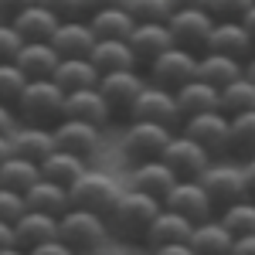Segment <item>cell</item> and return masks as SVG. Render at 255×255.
I'll return each instance as SVG.
<instances>
[{
	"mask_svg": "<svg viewBox=\"0 0 255 255\" xmlns=\"http://www.w3.org/2000/svg\"><path fill=\"white\" fill-rule=\"evenodd\" d=\"M17 228V245L20 252H34L41 242L61 235V218L51 215V211H38V208H27L24 215L14 221Z\"/></svg>",
	"mask_w": 255,
	"mask_h": 255,
	"instance_id": "obj_17",
	"label": "cell"
},
{
	"mask_svg": "<svg viewBox=\"0 0 255 255\" xmlns=\"http://www.w3.org/2000/svg\"><path fill=\"white\" fill-rule=\"evenodd\" d=\"M96 41H99V34H96V27H92L89 17H65L58 24L51 44L58 48L61 58H65V55H92Z\"/></svg>",
	"mask_w": 255,
	"mask_h": 255,
	"instance_id": "obj_21",
	"label": "cell"
},
{
	"mask_svg": "<svg viewBox=\"0 0 255 255\" xmlns=\"http://www.w3.org/2000/svg\"><path fill=\"white\" fill-rule=\"evenodd\" d=\"M92 61L102 72H116V68H136L139 58L133 51L129 38H99L92 48Z\"/></svg>",
	"mask_w": 255,
	"mask_h": 255,
	"instance_id": "obj_29",
	"label": "cell"
},
{
	"mask_svg": "<svg viewBox=\"0 0 255 255\" xmlns=\"http://www.w3.org/2000/svg\"><path fill=\"white\" fill-rule=\"evenodd\" d=\"M215 14L211 7H180L170 14V31H174V41L184 44V48H194V51H204L208 48V38H211V27H215Z\"/></svg>",
	"mask_w": 255,
	"mask_h": 255,
	"instance_id": "obj_10",
	"label": "cell"
},
{
	"mask_svg": "<svg viewBox=\"0 0 255 255\" xmlns=\"http://www.w3.org/2000/svg\"><path fill=\"white\" fill-rule=\"evenodd\" d=\"M27 208H31V204H27V191L0 187V218H3V221H17Z\"/></svg>",
	"mask_w": 255,
	"mask_h": 255,
	"instance_id": "obj_39",
	"label": "cell"
},
{
	"mask_svg": "<svg viewBox=\"0 0 255 255\" xmlns=\"http://www.w3.org/2000/svg\"><path fill=\"white\" fill-rule=\"evenodd\" d=\"M194 225L197 221H191L187 215H180V211H174V208H160V215L150 221V228H146V235H143V245L146 249H163L167 242H191V235H194Z\"/></svg>",
	"mask_w": 255,
	"mask_h": 255,
	"instance_id": "obj_16",
	"label": "cell"
},
{
	"mask_svg": "<svg viewBox=\"0 0 255 255\" xmlns=\"http://www.w3.org/2000/svg\"><path fill=\"white\" fill-rule=\"evenodd\" d=\"M146 82H150V79H143L136 68H116V72H102L99 89L106 92L109 106H113V113L129 116V109H133V102L139 99V92L146 89Z\"/></svg>",
	"mask_w": 255,
	"mask_h": 255,
	"instance_id": "obj_14",
	"label": "cell"
},
{
	"mask_svg": "<svg viewBox=\"0 0 255 255\" xmlns=\"http://www.w3.org/2000/svg\"><path fill=\"white\" fill-rule=\"evenodd\" d=\"M221 221L228 225V232L232 235H249V232H255V194L252 197H242V201H235V204H228V208H221Z\"/></svg>",
	"mask_w": 255,
	"mask_h": 255,
	"instance_id": "obj_36",
	"label": "cell"
},
{
	"mask_svg": "<svg viewBox=\"0 0 255 255\" xmlns=\"http://www.w3.org/2000/svg\"><path fill=\"white\" fill-rule=\"evenodd\" d=\"M65 116H75V119H89L96 126H106L109 119L116 116L106 92L99 85H85V89H72L65 96Z\"/></svg>",
	"mask_w": 255,
	"mask_h": 255,
	"instance_id": "obj_18",
	"label": "cell"
},
{
	"mask_svg": "<svg viewBox=\"0 0 255 255\" xmlns=\"http://www.w3.org/2000/svg\"><path fill=\"white\" fill-rule=\"evenodd\" d=\"M89 20H92L99 38H129L133 27H136V17L129 14L126 3H119V7H102V10H89Z\"/></svg>",
	"mask_w": 255,
	"mask_h": 255,
	"instance_id": "obj_30",
	"label": "cell"
},
{
	"mask_svg": "<svg viewBox=\"0 0 255 255\" xmlns=\"http://www.w3.org/2000/svg\"><path fill=\"white\" fill-rule=\"evenodd\" d=\"M129 44H133V51H136L139 65H150L157 55H163L177 41H174V31H170L167 20H136V27H133V34H129Z\"/></svg>",
	"mask_w": 255,
	"mask_h": 255,
	"instance_id": "obj_20",
	"label": "cell"
},
{
	"mask_svg": "<svg viewBox=\"0 0 255 255\" xmlns=\"http://www.w3.org/2000/svg\"><path fill=\"white\" fill-rule=\"evenodd\" d=\"M184 133H191L197 143H204L211 153H228V139H232V113L225 109H208V113H194L180 123Z\"/></svg>",
	"mask_w": 255,
	"mask_h": 255,
	"instance_id": "obj_9",
	"label": "cell"
},
{
	"mask_svg": "<svg viewBox=\"0 0 255 255\" xmlns=\"http://www.w3.org/2000/svg\"><path fill=\"white\" fill-rule=\"evenodd\" d=\"M113 235L109 215L92 211V208H68L61 215V238L72 245V252H92L102 249Z\"/></svg>",
	"mask_w": 255,
	"mask_h": 255,
	"instance_id": "obj_3",
	"label": "cell"
},
{
	"mask_svg": "<svg viewBox=\"0 0 255 255\" xmlns=\"http://www.w3.org/2000/svg\"><path fill=\"white\" fill-rule=\"evenodd\" d=\"M123 187L116 184V177L102 174V170H85V174L68 187V197H72V208H92V211H102L109 215L113 204L119 201Z\"/></svg>",
	"mask_w": 255,
	"mask_h": 255,
	"instance_id": "obj_7",
	"label": "cell"
},
{
	"mask_svg": "<svg viewBox=\"0 0 255 255\" xmlns=\"http://www.w3.org/2000/svg\"><path fill=\"white\" fill-rule=\"evenodd\" d=\"M191 252H197V255L235 252V235L228 232V225H225L221 218L197 221V225H194V235H191Z\"/></svg>",
	"mask_w": 255,
	"mask_h": 255,
	"instance_id": "obj_25",
	"label": "cell"
},
{
	"mask_svg": "<svg viewBox=\"0 0 255 255\" xmlns=\"http://www.w3.org/2000/svg\"><path fill=\"white\" fill-rule=\"evenodd\" d=\"M211 150L204 146V143H197L191 133H174V139L167 143V150H163V160L170 163L177 170V177H201L208 170V163H211Z\"/></svg>",
	"mask_w": 255,
	"mask_h": 255,
	"instance_id": "obj_12",
	"label": "cell"
},
{
	"mask_svg": "<svg viewBox=\"0 0 255 255\" xmlns=\"http://www.w3.org/2000/svg\"><path fill=\"white\" fill-rule=\"evenodd\" d=\"M197 75L215 82L218 89H225L228 82H235L238 75H245V61L235 58V55H225V51L204 48V51H201V68H197Z\"/></svg>",
	"mask_w": 255,
	"mask_h": 255,
	"instance_id": "obj_28",
	"label": "cell"
},
{
	"mask_svg": "<svg viewBox=\"0 0 255 255\" xmlns=\"http://www.w3.org/2000/svg\"><path fill=\"white\" fill-rule=\"evenodd\" d=\"M10 143H14V153L31 160H44L51 150H58V139H55V126H44V123H24L10 133Z\"/></svg>",
	"mask_w": 255,
	"mask_h": 255,
	"instance_id": "obj_22",
	"label": "cell"
},
{
	"mask_svg": "<svg viewBox=\"0 0 255 255\" xmlns=\"http://www.w3.org/2000/svg\"><path fill=\"white\" fill-rule=\"evenodd\" d=\"M245 72H249V75L255 79V55H252V58H245Z\"/></svg>",
	"mask_w": 255,
	"mask_h": 255,
	"instance_id": "obj_50",
	"label": "cell"
},
{
	"mask_svg": "<svg viewBox=\"0 0 255 255\" xmlns=\"http://www.w3.org/2000/svg\"><path fill=\"white\" fill-rule=\"evenodd\" d=\"M242 163H245V177H249V187H252V194H255V157L242 160Z\"/></svg>",
	"mask_w": 255,
	"mask_h": 255,
	"instance_id": "obj_47",
	"label": "cell"
},
{
	"mask_svg": "<svg viewBox=\"0 0 255 255\" xmlns=\"http://www.w3.org/2000/svg\"><path fill=\"white\" fill-rule=\"evenodd\" d=\"M167 208H174L180 215H187L191 221H208L215 218V197L208 194V187L201 184V177H180L174 184V191L163 197Z\"/></svg>",
	"mask_w": 255,
	"mask_h": 255,
	"instance_id": "obj_11",
	"label": "cell"
},
{
	"mask_svg": "<svg viewBox=\"0 0 255 255\" xmlns=\"http://www.w3.org/2000/svg\"><path fill=\"white\" fill-rule=\"evenodd\" d=\"M208 48L245 61L255 55V34L242 17H218L215 27H211V38H208Z\"/></svg>",
	"mask_w": 255,
	"mask_h": 255,
	"instance_id": "obj_13",
	"label": "cell"
},
{
	"mask_svg": "<svg viewBox=\"0 0 255 255\" xmlns=\"http://www.w3.org/2000/svg\"><path fill=\"white\" fill-rule=\"evenodd\" d=\"M174 3V10H180V7H208L211 0H170Z\"/></svg>",
	"mask_w": 255,
	"mask_h": 255,
	"instance_id": "obj_48",
	"label": "cell"
},
{
	"mask_svg": "<svg viewBox=\"0 0 255 255\" xmlns=\"http://www.w3.org/2000/svg\"><path fill=\"white\" fill-rule=\"evenodd\" d=\"M17 24V31L24 34L27 41H51L55 38V31H58V24L65 17L61 14H55L51 7H44V3H31V7H24L20 14H14V17H7Z\"/></svg>",
	"mask_w": 255,
	"mask_h": 255,
	"instance_id": "obj_23",
	"label": "cell"
},
{
	"mask_svg": "<svg viewBox=\"0 0 255 255\" xmlns=\"http://www.w3.org/2000/svg\"><path fill=\"white\" fill-rule=\"evenodd\" d=\"M221 109L225 113H245V109H255V79L245 72V75H238L235 82H228L225 89H221Z\"/></svg>",
	"mask_w": 255,
	"mask_h": 255,
	"instance_id": "obj_35",
	"label": "cell"
},
{
	"mask_svg": "<svg viewBox=\"0 0 255 255\" xmlns=\"http://www.w3.org/2000/svg\"><path fill=\"white\" fill-rule=\"evenodd\" d=\"M41 163L31 157H20V153H14V157L0 160V187H17V191H31L34 184L41 180Z\"/></svg>",
	"mask_w": 255,
	"mask_h": 255,
	"instance_id": "obj_32",
	"label": "cell"
},
{
	"mask_svg": "<svg viewBox=\"0 0 255 255\" xmlns=\"http://www.w3.org/2000/svg\"><path fill=\"white\" fill-rule=\"evenodd\" d=\"M242 20H245V24L252 27V34H255V3H252V7H249V14H245V17H242Z\"/></svg>",
	"mask_w": 255,
	"mask_h": 255,
	"instance_id": "obj_49",
	"label": "cell"
},
{
	"mask_svg": "<svg viewBox=\"0 0 255 255\" xmlns=\"http://www.w3.org/2000/svg\"><path fill=\"white\" fill-rule=\"evenodd\" d=\"M228 153L238 157V160L255 157V109H245V113H235V116H232Z\"/></svg>",
	"mask_w": 255,
	"mask_h": 255,
	"instance_id": "obj_34",
	"label": "cell"
},
{
	"mask_svg": "<svg viewBox=\"0 0 255 255\" xmlns=\"http://www.w3.org/2000/svg\"><path fill=\"white\" fill-rule=\"evenodd\" d=\"M177 180H180V177H177V170L163 157L139 160V163H133V174H129V184H133V187H139V191H146V194L160 197V201L174 191Z\"/></svg>",
	"mask_w": 255,
	"mask_h": 255,
	"instance_id": "obj_19",
	"label": "cell"
},
{
	"mask_svg": "<svg viewBox=\"0 0 255 255\" xmlns=\"http://www.w3.org/2000/svg\"><path fill=\"white\" fill-rule=\"evenodd\" d=\"M201 184L208 187V194L215 197L218 208H228L242 197H252L249 177H245V163H232V160H211L208 170L201 174Z\"/></svg>",
	"mask_w": 255,
	"mask_h": 255,
	"instance_id": "obj_5",
	"label": "cell"
},
{
	"mask_svg": "<svg viewBox=\"0 0 255 255\" xmlns=\"http://www.w3.org/2000/svg\"><path fill=\"white\" fill-rule=\"evenodd\" d=\"M24 44H27V38L17 31V24H14V20H7V24L0 27V58H10V61H14L20 55V48H24Z\"/></svg>",
	"mask_w": 255,
	"mask_h": 255,
	"instance_id": "obj_40",
	"label": "cell"
},
{
	"mask_svg": "<svg viewBox=\"0 0 255 255\" xmlns=\"http://www.w3.org/2000/svg\"><path fill=\"white\" fill-rule=\"evenodd\" d=\"M85 170H89V167H85V157L72 153V150H61V146L51 150L48 157L41 160V174L51 177V180H58V184H65V187H72Z\"/></svg>",
	"mask_w": 255,
	"mask_h": 255,
	"instance_id": "obj_31",
	"label": "cell"
},
{
	"mask_svg": "<svg viewBox=\"0 0 255 255\" xmlns=\"http://www.w3.org/2000/svg\"><path fill=\"white\" fill-rule=\"evenodd\" d=\"M126 7L136 20H170L174 14L170 0H126Z\"/></svg>",
	"mask_w": 255,
	"mask_h": 255,
	"instance_id": "obj_38",
	"label": "cell"
},
{
	"mask_svg": "<svg viewBox=\"0 0 255 255\" xmlns=\"http://www.w3.org/2000/svg\"><path fill=\"white\" fill-rule=\"evenodd\" d=\"M55 79L61 82V89H65V92H72V89L99 85L102 68L92 61V55H65V58L58 61V68H55Z\"/></svg>",
	"mask_w": 255,
	"mask_h": 255,
	"instance_id": "obj_26",
	"label": "cell"
},
{
	"mask_svg": "<svg viewBox=\"0 0 255 255\" xmlns=\"http://www.w3.org/2000/svg\"><path fill=\"white\" fill-rule=\"evenodd\" d=\"M65 89L61 82L51 75V79H31L24 96L14 102L20 123H44V126H55L61 116H65Z\"/></svg>",
	"mask_w": 255,
	"mask_h": 255,
	"instance_id": "obj_2",
	"label": "cell"
},
{
	"mask_svg": "<svg viewBox=\"0 0 255 255\" xmlns=\"http://www.w3.org/2000/svg\"><path fill=\"white\" fill-rule=\"evenodd\" d=\"M41 3L51 7L61 17H82V14H89V3L85 0H41Z\"/></svg>",
	"mask_w": 255,
	"mask_h": 255,
	"instance_id": "obj_42",
	"label": "cell"
},
{
	"mask_svg": "<svg viewBox=\"0 0 255 255\" xmlns=\"http://www.w3.org/2000/svg\"><path fill=\"white\" fill-rule=\"evenodd\" d=\"M34 255H72V245L65 242V238H48V242H41L38 249H34Z\"/></svg>",
	"mask_w": 255,
	"mask_h": 255,
	"instance_id": "obj_43",
	"label": "cell"
},
{
	"mask_svg": "<svg viewBox=\"0 0 255 255\" xmlns=\"http://www.w3.org/2000/svg\"><path fill=\"white\" fill-rule=\"evenodd\" d=\"M170 139H174V126L153 123V119H129V126L123 133V153L133 163L150 160V157H163Z\"/></svg>",
	"mask_w": 255,
	"mask_h": 255,
	"instance_id": "obj_6",
	"label": "cell"
},
{
	"mask_svg": "<svg viewBox=\"0 0 255 255\" xmlns=\"http://www.w3.org/2000/svg\"><path fill=\"white\" fill-rule=\"evenodd\" d=\"M129 119H153V123H167V126H180L184 113H180V102L177 92L157 82H146V89L139 92V99L129 109Z\"/></svg>",
	"mask_w": 255,
	"mask_h": 255,
	"instance_id": "obj_8",
	"label": "cell"
},
{
	"mask_svg": "<svg viewBox=\"0 0 255 255\" xmlns=\"http://www.w3.org/2000/svg\"><path fill=\"white\" fill-rule=\"evenodd\" d=\"M27 82H31V75L20 68L17 61L3 58V65H0V96H3V102H7V106H14V102L24 96Z\"/></svg>",
	"mask_w": 255,
	"mask_h": 255,
	"instance_id": "obj_37",
	"label": "cell"
},
{
	"mask_svg": "<svg viewBox=\"0 0 255 255\" xmlns=\"http://www.w3.org/2000/svg\"><path fill=\"white\" fill-rule=\"evenodd\" d=\"M160 208H163L160 197L146 194V191H139V187L129 184V191H123L119 201L113 204V211H109L113 235L126 238V242H143L146 228H150V221L160 215Z\"/></svg>",
	"mask_w": 255,
	"mask_h": 255,
	"instance_id": "obj_1",
	"label": "cell"
},
{
	"mask_svg": "<svg viewBox=\"0 0 255 255\" xmlns=\"http://www.w3.org/2000/svg\"><path fill=\"white\" fill-rule=\"evenodd\" d=\"M255 252V232L249 235H238L235 238V255H252Z\"/></svg>",
	"mask_w": 255,
	"mask_h": 255,
	"instance_id": "obj_45",
	"label": "cell"
},
{
	"mask_svg": "<svg viewBox=\"0 0 255 255\" xmlns=\"http://www.w3.org/2000/svg\"><path fill=\"white\" fill-rule=\"evenodd\" d=\"M14 61H17L31 79H51L55 68H58V61H61V51L51 41H27Z\"/></svg>",
	"mask_w": 255,
	"mask_h": 255,
	"instance_id": "obj_27",
	"label": "cell"
},
{
	"mask_svg": "<svg viewBox=\"0 0 255 255\" xmlns=\"http://www.w3.org/2000/svg\"><path fill=\"white\" fill-rule=\"evenodd\" d=\"M197 68H201V51L184 48V44H170L163 55H157L146 65V79L177 92L184 82H191L197 75Z\"/></svg>",
	"mask_w": 255,
	"mask_h": 255,
	"instance_id": "obj_4",
	"label": "cell"
},
{
	"mask_svg": "<svg viewBox=\"0 0 255 255\" xmlns=\"http://www.w3.org/2000/svg\"><path fill=\"white\" fill-rule=\"evenodd\" d=\"M252 3L255 0H211L208 7H211L215 17H245Z\"/></svg>",
	"mask_w": 255,
	"mask_h": 255,
	"instance_id": "obj_41",
	"label": "cell"
},
{
	"mask_svg": "<svg viewBox=\"0 0 255 255\" xmlns=\"http://www.w3.org/2000/svg\"><path fill=\"white\" fill-rule=\"evenodd\" d=\"M27 204L38 208V211H51V215L61 218L72 208V197H68V187H65V184L51 180V177H41L38 184L27 191Z\"/></svg>",
	"mask_w": 255,
	"mask_h": 255,
	"instance_id": "obj_33",
	"label": "cell"
},
{
	"mask_svg": "<svg viewBox=\"0 0 255 255\" xmlns=\"http://www.w3.org/2000/svg\"><path fill=\"white\" fill-rule=\"evenodd\" d=\"M55 139L61 150H72L79 157H96L99 143H102V126L89 123V119H75V116H61L55 123Z\"/></svg>",
	"mask_w": 255,
	"mask_h": 255,
	"instance_id": "obj_15",
	"label": "cell"
},
{
	"mask_svg": "<svg viewBox=\"0 0 255 255\" xmlns=\"http://www.w3.org/2000/svg\"><path fill=\"white\" fill-rule=\"evenodd\" d=\"M31 3H38V0H0V10H3L7 17H14V14H20V10L31 7Z\"/></svg>",
	"mask_w": 255,
	"mask_h": 255,
	"instance_id": "obj_44",
	"label": "cell"
},
{
	"mask_svg": "<svg viewBox=\"0 0 255 255\" xmlns=\"http://www.w3.org/2000/svg\"><path fill=\"white\" fill-rule=\"evenodd\" d=\"M177 102H180V113L184 119L194 116V113H208V109H221V89L215 82L194 75L191 82H184L177 89Z\"/></svg>",
	"mask_w": 255,
	"mask_h": 255,
	"instance_id": "obj_24",
	"label": "cell"
},
{
	"mask_svg": "<svg viewBox=\"0 0 255 255\" xmlns=\"http://www.w3.org/2000/svg\"><path fill=\"white\" fill-rule=\"evenodd\" d=\"M85 3H89V10H102V7H119L126 0H85Z\"/></svg>",
	"mask_w": 255,
	"mask_h": 255,
	"instance_id": "obj_46",
	"label": "cell"
}]
</instances>
